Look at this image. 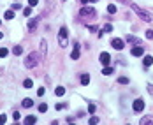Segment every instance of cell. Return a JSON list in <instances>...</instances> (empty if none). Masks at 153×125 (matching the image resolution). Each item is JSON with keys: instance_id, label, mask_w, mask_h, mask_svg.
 Segmentation results:
<instances>
[{"instance_id": "cell-1", "label": "cell", "mask_w": 153, "mask_h": 125, "mask_svg": "<svg viewBox=\"0 0 153 125\" xmlns=\"http://www.w3.org/2000/svg\"><path fill=\"white\" fill-rule=\"evenodd\" d=\"M129 6L132 7V9H134V12H135V14H137V16H139V18H141V19H144V21H148V23H151V21H153V16H151V14H150V12H148V11H144V9H141V7H139V6H135L134 2H130Z\"/></svg>"}, {"instance_id": "cell-2", "label": "cell", "mask_w": 153, "mask_h": 125, "mask_svg": "<svg viewBox=\"0 0 153 125\" xmlns=\"http://www.w3.org/2000/svg\"><path fill=\"white\" fill-rule=\"evenodd\" d=\"M37 64H39V53H35V51L30 53L28 56L25 58V67H27V69H34Z\"/></svg>"}, {"instance_id": "cell-3", "label": "cell", "mask_w": 153, "mask_h": 125, "mask_svg": "<svg viewBox=\"0 0 153 125\" xmlns=\"http://www.w3.org/2000/svg\"><path fill=\"white\" fill-rule=\"evenodd\" d=\"M79 16H81V18H88V19H93L95 16H97V12H95V9L93 7H88V6H85L81 9V11H79Z\"/></svg>"}, {"instance_id": "cell-4", "label": "cell", "mask_w": 153, "mask_h": 125, "mask_svg": "<svg viewBox=\"0 0 153 125\" xmlns=\"http://www.w3.org/2000/svg\"><path fill=\"white\" fill-rule=\"evenodd\" d=\"M58 42L62 48H65L67 44H69V41H67V27H62L58 32Z\"/></svg>"}, {"instance_id": "cell-5", "label": "cell", "mask_w": 153, "mask_h": 125, "mask_svg": "<svg viewBox=\"0 0 153 125\" xmlns=\"http://www.w3.org/2000/svg\"><path fill=\"white\" fill-rule=\"evenodd\" d=\"M132 109H134L135 113H141L143 109H144V101L143 99H135L134 104H132Z\"/></svg>"}, {"instance_id": "cell-6", "label": "cell", "mask_w": 153, "mask_h": 125, "mask_svg": "<svg viewBox=\"0 0 153 125\" xmlns=\"http://www.w3.org/2000/svg\"><path fill=\"white\" fill-rule=\"evenodd\" d=\"M111 48H114V49L120 51V49L125 48V42L122 41V39H113V41H111Z\"/></svg>"}, {"instance_id": "cell-7", "label": "cell", "mask_w": 153, "mask_h": 125, "mask_svg": "<svg viewBox=\"0 0 153 125\" xmlns=\"http://www.w3.org/2000/svg\"><path fill=\"white\" fill-rule=\"evenodd\" d=\"M125 39H127V42H129V44H134V46H139V44H143V41L141 39H139V37H135V35H127L125 37Z\"/></svg>"}, {"instance_id": "cell-8", "label": "cell", "mask_w": 153, "mask_h": 125, "mask_svg": "<svg viewBox=\"0 0 153 125\" xmlns=\"http://www.w3.org/2000/svg\"><path fill=\"white\" fill-rule=\"evenodd\" d=\"M99 60H100V64L106 67V65H109V62H111V56H109V53H106V51H104V53H100Z\"/></svg>"}, {"instance_id": "cell-9", "label": "cell", "mask_w": 153, "mask_h": 125, "mask_svg": "<svg viewBox=\"0 0 153 125\" xmlns=\"http://www.w3.org/2000/svg\"><path fill=\"white\" fill-rule=\"evenodd\" d=\"M130 53H132V56H144V49H143L141 44H139V46H134Z\"/></svg>"}, {"instance_id": "cell-10", "label": "cell", "mask_w": 153, "mask_h": 125, "mask_svg": "<svg viewBox=\"0 0 153 125\" xmlns=\"http://www.w3.org/2000/svg\"><path fill=\"white\" fill-rule=\"evenodd\" d=\"M37 21H39V16H35L34 19H30V21H28V30H30V32H35V28H37Z\"/></svg>"}, {"instance_id": "cell-11", "label": "cell", "mask_w": 153, "mask_h": 125, "mask_svg": "<svg viewBox=\"0 0 153 125\" xmlns=\"http://www.w3.org/2000/svg\"><path fill=\"white\" fill-rule=\"evenodd\" d=\"M71 58L72 60L79 58V44H77V42H74V49H72V53H71Z\"/></svg>"}, {"instance_id": "cell-12", "label": "cell", "mask_w": 153, "mask_h": 125, "mask_svg": "<svg viewBox=\"0 0 153 125\" xmlns=\"http://www.w3.org/2000/svg\"><path fill=\"white\" fill-rule=\"evenodd\" d=\"M79 81H81L83 86H88V85H90V74H86V72L81 74V79H79Z\"/></svg>"}, {"instance_id": "cell-13", "label": "cell", "mask_w": 153, "mask_h": 125, "mask_svg": "<svg viewBox=\"0 0 153 125\" xmlns=\"http://www.w3.org/2000/svg\"><path fill=\"white\" fill-rule=\"evenodd\" d=\"M139 123H141V125H144V123H153V114H148V116H143Z\"/></svg>"}, {"instance_id": "cell-14", "label": "cell", "mask_w": 153, "mask_h": 125, "mask_svg": "<svg viewBox=\"0 0 153 125\" xmlns=\"http://www.w3.org/2000/svg\"><path fill=\"white\" fill-rule=\"evenodd\" d=\"M21 106H23V107H27V109H28V107H32V106H34V101H32V99H28V97H27V99H23V102H21Z\"/></svg>"}, {"instance_id": "cell-15", "label": "cell", "mask_w": 153, "mask_h": 125, "mask_svg": "<svg viewBox=\"0 0 153 125\" xmlns=\"http://www.w3.org/2000/svg\"><path fill=\"white\" fill-rule=\"evenodd\" d=\"M46 44H48V42L42 39V41H41V56H46V51H48V46H46Z\"/></svg>"}, {"instance_id": "cell-16", "label": "cell", "mask_w": 153, "mask_h": 125, "mask_svg": "<svg viewBox=\"0 0 153 125\" xmlns=\"http://www.w3.org/2000/svg\"><path fill=\"white\" fill-rule=\"evenodd\" d=\"M143 64H144V67H150V65L153 64V56L146 55V56H144V60H143Z\"/></svg>"}, {"instance_id": "cell-17", "label": "cell", "mask_w": 153, "mask_h": 125, "mask_svg": "<svg viewBox=\"0 0 153 125\" xmlns=\"http://www.w3.org/2000/svg\"><path fill=\"white\" fill-rule=\"evenodd\" d=\"M113 72H114V69H113V67H109V65H106L104 69H102V74H104V76H111Z\"/></svg>"}, {"instance_id": "cell-18", "label": "cell", "mask_w": 153, "mask_h": 125, "mask_svg": "<svg viewBox=\"0 0 153 125\" xmlns=\"http://www.w3.org/2000/svg\"><path fill=\"white\" fill-rule=\"evenodd\" d=\"M55 93H56L58 97H62L65 93V88H64V86H56V88H55Z\"/></svg>"}, {"instance_id": "cell-19", "label": "cell", "mask_w": 153, "mask_h": 125, "mask_svg": "<svg viewBox=\"0 0 153 125\" xmlns=\"http://www.w3.org/2000/svg\"><path fill=\"white\" fill-rule=\"evenodd\" d=\"M4 18H6V19H12V18H14V11H12V9L6 11V14H4Z\"/></svg>"}, {"instance_id": "cell-20", "label": "cell", "mask_w": 153, "mask_h": 125, "mask_svg": "<svg viewBox=\"0 0 153 125\" xmlns=\"http://www.w3.org/2000/svg\"><path fill=\"white\" fill-rule=\"evenodd\" d=\"M118 83H120V85H129L130 79H129V77H125V76H122V77H118Z\"/></svg>"}, {"instance_id": "cell-21", "label": "cell", "mask_w": 153, "mask_h": 125, "mask_svg": "<svg viewBox=\"0 0 153 125\" xmlns=\"http://www.w3.org/2000/svg\"><path fill=\"white\" fill-rule=\"evenodd\" d=\"M12 53L18 56V55H21V53H23V48H21V46H14V48H12Z\"/></svg>"}, {"instance_id": "cell-22", "label": "cell", "mask_w": 153, "mask_h": 125, "mask_svg": "<svg viewBox=\"0 0 153 125\" xmlns=\"http://www.w3.org/2000/svg\"><path fill=\"white\" fill-rule=\"evenodd\" d=\"M7 55H9V49H7V48H0V58H6Z\"/></svg>"}, {"instance_id": "cell-23", "label": "cell", "mask_w": 153, "mask_h": 125, "mask_svg": "<svg viewBox=\"0 0 153 125\" xmlns=\"http://www.w3.org/2000/svg\"><path fill=\"white\" fill-rule=\"evenodd\" d=\"M107 12H109V14H114V12H116V6H114V4H109V6H107Z\"/></svg>"}, {"instance_id": "cell-24", "label": "cell", "mask_w": 153, "mask_h": 125, "mask_svg": "<svg viewBox=\"0 0 153 125\" xmlns=\"http://www.w3.org/2000/svg\"><path fill=\"white\" fill-rule=\"evenodd\" d=\"M23 86H25V88H32V86H34L32 79H25V81H23Z\"/></svg>"}, {"instance_id": "cell-25", "label": "cell", "mask_w": 153, "mask_h": 125, "mask_svg": "<svg viewBox=\"0 0 153 125\" xmlns=\"http://www.w3.org/2000/svg\"><path fill=\"white\" fill-rule=\"evenodd\" d=\"M37 118L35 116H27V120H25V123H35Z\"/></svg>"}, {"instance_id": "cell-26", "label": "cell", "mask_w": 153, "mask_h": 125, "mask_svg": "<svg viewBox=\"0 0 153 125\" xmlns=\"http://www.w3.org/2000/svg\"><path fill=\"white\" fill-rule=\"evenodd\" d=\"M11 9L12 11H19V9H21V4H19V2H14V4L11 6Z\"/></svg>"}, {"instance_id": "cell-27", "label": "cell", "mask_w": 153, "mask_h": 125, "mask_svg": "<svg viewBox=\"0 0 153 125\" xmlns=\"http://www.w3.org/2000/svg\"><path fill=\"white\" fill-rule=\"evenodd\" d=\"M102 30H104V32H107V34H109V32H113V27H111V23H106Z\"/></svg>"}, {"instance_id": "cell-28", "label": "cell", "mask_w": 153, "mask_h": 125, "mask_svg": "<svg viewBox=\"0 0 153 125\" xmlns=\"http://www.w3.org/2000/svg\"><path fill=\"white\" fill-rule=\"evenodd\" d=\"M48 111V104H41L39 106V113H46Z\"/></svg>"}, {"instance_id": "cell-29", "label": "cell", "mask_w": 153, "mask_h": 125, "mask_svg": "<svg viewBox=\"0 0 153 125\" xmlns=\"http://www.w3.org/2000/svg\"><path fill=\"white\" fill-rule=\"evenodd\" d=\"M88 113H90V114L95 113V104H90V106H88Z\"/></svg>"}, {"instance_id": "cell-30", "label": "cell", "mask_w": 153, "mask_h": 125, "mask_svg": "<svg viewBox=\"0 0 153 125\" xmlns=\"http://www.w3.org/2000/svg\"><path fill=\"white\" fill-rule=\"evenodd\" d=\"M37 4H39V0H28V6L30 7H35Z\"/></svg>"}, {"instance_id": "cell-31", "label": "cell", "mask_w": 153, "mask_h": 125, "mask_svg": "<svg viewBox=\"0 0 153 125\" xmlns=\"http://www.w3.org/2000/svg\"><path fill=\"white\" fill-rule=\"evenodd\" d=\"M44 92H46V90H44V86H41V88L37 90V95H39V97H42V95H44Z\"/></svg>"}, {"instance_id": "cell-32", "label": "cell", "mask_w": 153, "mask_h": 125, "mask_svg": "<svg viewBox=\"0 0 153 125\" xmlns=\"http://www.w3.org/2000/svg\"><path fill=\"white\" fill-rule=\"evenodd\" d=\"M23 14L25 16H30V14H32V7H27V9L23 11Z\"/></svg>"}, {"instance_id": "cell-33", "label": "cell", "mask_w": 153, "mask_h": 125, "mask_svg": "<svg viewBox=\"0 0 153 125\" xmlns=\"http://www.w3.org/2000/svg\"><path fill=\"white\" fill-rule=\"evenodd\" d=\"M146 39H150V41L153 39V30H148L146 32Z\"/></svg>"}, {"instance_id": "cell-34", "label": "cell", "mask_w": 153, "mask_h": 125, "mask_svg": "<svg viewBox=\"0 0 153 125\" xmlns=\"http://www.w3.org/2000/svg\"><path fill=\"white\" fill-rule=\"evenodd\" d=\"M7 122V116L6 114H0V123H6Z\"/></svg>"}, {"instance_id": "cell-35", "label": "cell", "mask_w": 153, "mask_h": 125, "mask_svg": "<svg viewBox=\"0 0 153 125\" xmlns=\"http://www.w3.org/2000/svg\"><path fill=\"white\" fill-rule=\"evenodd\" d=\"M90 123H99V118H97V116H92V118H90Z\"/></svg>"}, {"instance_id": "cell-36", "label": "cell", "mask_w": 153, "mask_h": 125, "mask_svg": "<svg viewBox=\"0 0 153 125\" xmlns=\"http://www.w3.org/2000/svg\"><path fill=\"white\" fill-rule=\"evenodd\" d=\"M12 118H14V120H16V122H18V120H19V118H21V114H19V113H18V111H16V113L12 114Z\"/></svg>"}, {"instance_id": "cell-37", "label": "cell", "mask_w": 153, "mask_h": 125, "mask_svg": "<svg viewBox=\"0 0 153 125\" xmlns=\"http://www.w3.org/2000/svg\"><path fill=\"white\" fill-rule=\"evenodd\" d=\"M88 30L92 32V34H93V32H97V27H95V25H90V27H88Z\"/></svg>"}, {"instance_id": "cell-38", "label": "cell", "mask_w": 153, "mask_h": 125, "mask_svg": "<svg viewBox=\"0 0 153 125\" xmlns=\"http://www.w3.org/2000/svg\"><path fill=\"white\" fill-rule=\"evenodd\" d=\"M55 107H56V111H60V109H64V107H65V104H60V102H58Z\"/></svg>"}, {"instance_id": "cell-39", "label": "cell", "mask_w": 153, "mask_h": 125, "mask_svg": "<svg viewBox=\"0 0 153 125\" xmlns=\"http://www.w3.org/2000/svg\"><path fill=\"white\" fill-rule=\"evenodd\" d=\"M83 4H85V6H86V4H90V2H99V0H81Z\"/></svg>"}, {"instance_id": "cell-40", "label": "cell", "mask_w": 153, "mask_h": 125, "mask_svg": "<svg viewBox=\"0 0 153 125\" xmlns=\"http://www.w3.org/2000/svg\"><path fill=\"white\" fill-rule=\"evenodd\" d=\"M148 92H150V93H153V85H148Z\"/></svg>"}, {"instance_id": "cell-41", "label": "cell", "mask_w": 153, "mask_h": 125, "mask_svg": "<svg viewBox=\"0 0 153 125\" xmlns=\"http://www.w3.org/2000/svg\"><path fill=\"white\" fill-rule=\"evenodd\" d=\"M122 2H123V4H127V6H129V4H130L129 0H122Z\"/></svg>"}, {"instance_id": "cell-42", "label": "cell", "mask_w": 153, "mask_h": 125, "mask_svg": "<svg viewBox=\"0 0 153 125\" xmlns=\"http://www.w3.org/2000/svg\"><path fill=\"white\" fill-rule=\"evenodd\" d=\"M2 37H4V34H2V32H0V39H2Z\"/></svg>"}, {"instance_id": "cell-43", "label": "cell", "mask_w": 153, "mask_h": 125, "mask_svg": "<svg viewBox=\"0 0 153 125\" xmlns=\"http://www.w3.org/2000/svg\"><path fill=\"white\" fill-rule=\"evenodd\" d=\"M0 25H2V21H0Z\"/></svg>"}, {"instance_id": "cell-44", "label": "cell", "mask_w": 153, "mask_h": 125, "mask_svg": "<svg viewBox=\"0 0 153 125\" xmlns=\"http://www.w3.org/2000/svg\"><path fill=\"white\" fill-rule=\"evenodd\" d=\"M64 2H65V0H64Z\"/></svg>"}]
</instances>
